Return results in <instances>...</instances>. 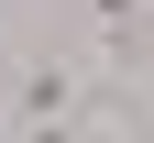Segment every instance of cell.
<instances>
[{
  "instance_id": "obj_1",
  "label": "cell",
  "mask_w": 154,
  "mask_h": 143,
  "mask_svg": "<svg viewBox=\"0 0 154 143\" xmlns=\"http://www.w3.org/2000/svg\"><path fill=\"white\" fill-rule=\"evenodd\" d=\"M22 143H88L77 121H22Z\"/></svg>"
}]
</instances>
